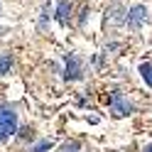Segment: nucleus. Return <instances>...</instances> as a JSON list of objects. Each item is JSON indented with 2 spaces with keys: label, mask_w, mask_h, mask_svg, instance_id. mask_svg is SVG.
<instances>
[{
  "label": "nucleus",
  "mask_w": 152,
  "mask_h": 152,
  "mask_svg": "<svg viewBox=\"0 0 152 152\" xmlns=\"http://www.w3.org/2000/svg\"><path fill=\"white\" fill-rule=\"evenodd\" d=\"M17 132V113L10 106H0V140Z\"/></svg>",
  "instance_id": "obj_1"
},
{
  "label": "nucleus",
  "mask_w": 152,
  "mask_h": 152,
  "mask_svg": "<svg viewBox=\"0 0 152 152\" xmlns=\"http://www.w3.org/2000/svg\"><path fill=\"white\" fill-rule=\"evenodd\" d=\"M125 15H128V17H125V22H128L130 30H140L142 22L147 20V7H145V5H132Z\"/></svg>",
  "instance_id": "obj_2"
},
{
  "label": "nucleus",
  "mask_w": 152,
  "mask_h": 152,
  "mask_svg": "<svg viewBox=\"0 0 152 152\" xmlns=\"http://www.w3.org/2000/svg\"><path fill=\"white\" fill-rule=\"evenodd\" d=\"M106 101L110 103V108H113V115H118V118H123V115H128V113L132 110V106H130V103H128L125 98H123V96H120V93H118V91H115V93H113V96H108Z\"/></svg>",
  "instance_id": "obj_3"
},
{
  "label": "nucleus",
  "mask_w": 152,
  "mask_h": 152,
  "mask_svg": "<svg viewBox=\"0 0 152 152\" xmlns=\"http://www.w3.org/2000/svg\"><path fill=\"white\" fill-rule=\"evenodd\" d=\"M81 74H83V66L79 61V56L76 54H69L66 56V69H64V76L69 81H76V79H81Z\"/></svg>",
  "instance_id": "obj_4"
},
{
  "label": "nucleus",
  "mask_w": 152,
  "mask_h": 152,
  "mask_svg": "<svg viewBox=\"0 0 152 152\" xmlns=\"http://www.w3.org/2000/svg\"><path fill=\"white\" fill-rule=\"evenodd\" d=\"M69 15H71V3L69 0H59V5H56V20L61 25L69 22Z\"/></svg>",
  "instance_id": "obj_5"
},
{
  "label": "nucleus",
  "mask_w": 152,
  "mask_h": 152,
  "mask_svg": "<svg viewBox=\"0 0 152 152\" xmlns=\"http://www.w3.org/2000/svg\"><path fill=\"white\" fill-rule=\"evenodd\" d=\"M140 74L147 86H152V64H140Z\"/></svg>",
  "instance_id": "obj_6"
},
{
  "label": "nucleus",
  "mask_w": 152,
  "mask_h": 152,
  "mask_svg": "<svg viewBox=\"0 0 152 152\" xmlns=\"http://www.w3.org/2000/svg\"><path fill=\"white\" fill-rule=\"evenodd\" d=\"M120 15H123V10L115 5V7H113V12H110V22H123L125 17H120Z\"/></svg>",
  "instance_id": "obj_7"
},
{
  "label": "nucleus",
  "mask_w": 152,
  "mask_h": 152,
  "mask_svg": "<svg viewBox=\"0 0 152 152\" xmlns=\"http://www.w3.org/2000/svg\"><path fill=\"white\" fill-rule=\"evenodd\" d=\"M49 147H52V140H42V142H39V145H37L32 152H47Z\"/></svg>",
  "instance_id": "obj_8"
},
{
  "label": "nucleus",
  "mask_w": 152,
  "mask_h": 152,
  "mask_svg": "<svg viewBox=\"0 0 152 152\" xmlns=\"http://www.w3.org/2000/svg\"><path fill=\"white\" fill-rule=\"evenodd\" d=\"M7 69H10V56H7V54H5V56H3V59H0V74H5Z\"/></svg>",
  "instance_id": "obj_9"
},
{
  "label": "nucleus",
  "mask_w": 152,
  "mask_h": 152,
  "mask_svg": "<svg viewBox=\"0 0 152 152\" xmlns=\"http://www.w3.org/2000/svg\"><path fill=\"white\" fill-rule=\"evenodd\" d=\"M147 152H152V145H150V147H147Z\"/></svg>",
  "instance_id": "obj_10"
}]
</instances>
